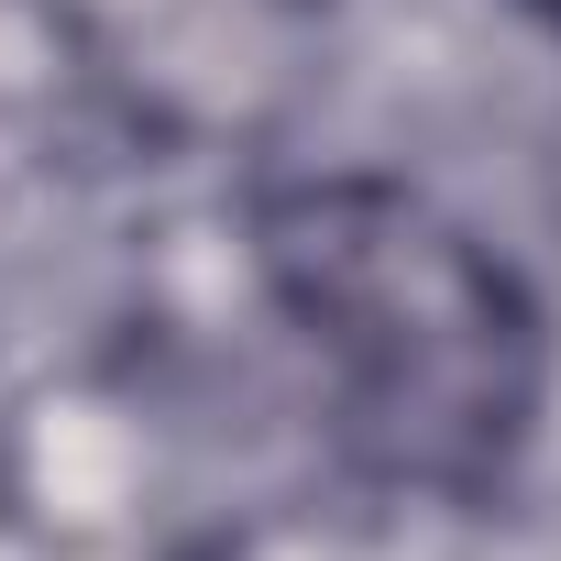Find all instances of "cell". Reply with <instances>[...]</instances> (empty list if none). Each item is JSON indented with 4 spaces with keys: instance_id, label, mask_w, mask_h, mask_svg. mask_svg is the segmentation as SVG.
Returning <instances> with one entry per match:
<instances>
[{
    "instance_id": "1",
    "label": "cell",
    "mask_w": 561,
    "mask_h": 561,
    "mask_svg": "<svg viewBox=\"0 0 561 561\" xmlns=\"http://www.w3.org/2000/svg\"><path fill=\"white\" fill-rule=\"evenodd\" d=\"M253 342L287 375L320 473L353 506L484 517L517 495L561 397L539 275L419 165L298 154L253 165L231 209Z\"/></svg>"
},
{
    "instance_id": "2",
    "label": "cell",
    "mask_w": 561,
    "mask_h": 561,
    "mask_svg": "<svg viewBox=\"0 0 561 561\" xmlns=\"http://www.w3.org/2000/svg\"><path fill=\"white\" fill-rule=\"evenodd\" d=\"M34 45L154 154H264L331 56V0H23Z\"/></svg>"
},
{
    "instance_id": "3",
    "label": "cell",
    "mask_w": 561,
    "mask_h": 561,
    "mask_svg": "<svg viewBox=\"0 0 561 561\" xmlns=\"http://www.w3.org/2000/svg\"><path fill=\"white\" fill-rule=\"evenodd\" d=\"M517 12H528V23H550V34H561V0H517Z\"/></svg>"
}]
</instances>
